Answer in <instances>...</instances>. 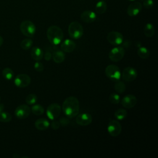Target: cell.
<instances>
[{"label": "cell", "mask_w": 158, "mask_h": 158, "mask_svg": "<svg viewBox=\"0 0 158 158\" xmlns=\"http://www.w3.org/2000/svg\"><path fill=\"white\" fill-rule=\"evenodd\" d=\"M12 120V115L7 112H0V122H9Z\"/></svg>", "instance_id": "obj_29"}, {"label": "cell", "mask_w": 158, "mask_h": 158, "mask_svg": "<svg viewBox=\"0 0 158 158\" xmlns=\"http://www.w3.org/2000/svg\"><path fill=\"white\" fill-rule=\"evenodd\" d=\"M30 55L33 60L36 61H40L43 57L44 53L40 48L35 46L31 48L30 51Z\"/></svg>", "instance_id": "obj_19"}, {"label": "cell", "mask_w": 158, "mask_h": 158, "mask_svg": "<svg viewBox=\"0 0 158 158\" xmlns=\"http://www.w3.org/2000/svg\"><path fill=\"white\" fill-rule=\"evenodd\" d=\"M33 44L32 40L30 38H25L20 43V47L24 50L29 49Z\"/></svg>", "instance_id": "obj_28"}, {"label": "cell", "mask_w": 158, "mask_h": 158, "mask_svg": "<svg viewBox=\"0 0 158 158\" xmlns=\"http://www.w3.org/2000/svg\"><path fill=\"white\" fill-rule=\"evenodd\" d=\"M137 103V98L133 94H129L125 96L121 101V104L126 109H131Z\"/></svg>", "instance_id": "obj_14"}, {"label": "cell", "mask_w": 158, "mask_h": 158, "mask_svg": "<svg viewBox=\"0 0 158 158\" xmlns=\"http://www.w3.org/2000/svg\"><path fill=\"white\" fill-rule=\"evenodd\" d=\"M62 109L65 115L69 118L75 117L79 113L80 103L75 96H69L63 102Z\"/></svg>", "instance_id": "obj_1"}, {"label": "cell", "mask_w": 158, "mask_h": 158, "mask_svg": "<svg viewBox=\"0 0 158 158\" xmlns=\"http://www.w3.org/2000/svg\"><path fill=\"white\" fill-rule=\"evenodd\" d=\"M143 32L146 37L151 38L154 36L155 33V28L154 25L151 23H148L144 26Z\"/></svg>", "instance_id": "obj_21"}, {"label": "cell", "mask_w": 158, "mask_h": 158, "mask_svg": "<svg viewBox=\"0 0 158 158\" xmlns=\"http://www.w3.org/2000/svg\"><path fill=\"white\" fill-rule=\"evenodd\" d=\"M127 116V111L124 109L120 108L115 110L114 112V117L118 120H122L125 119Z\"/></svg>", "instance_id": "obj_24"}, {"label": "cell", "mask_w": 158, "mask_h": 158, "mask_svg": "<svg viewBox=\"0 0 158 158\" xmlns=\"http://www.w3.org/2000/svg\"><path fill=\"white\" fill-rule=\"evenodd\" d=\"M109 101L112 104H117L120 102V97L118 94L115 93H112L109 96Z\"/></svg>", "instance_id": "obj_31"}, {"label": "cell", "mask_w": 158, "mask_h": 158, "mask_svg": "<svg viewBox=\"0 0 158 158\" xmlns=\"http://www.w3.org/2000/svg\"><path fill=\"white\" fill-rule=\"evenodd\" d=\"M142 9V4L138 1L131 2L127 7V13L130 17L136 16Z\"/></svg>", "instance_id": "obj_15"}, {"label": "cell", "mask_w": 158, "mask_h": 158, "mask_svg": "<svg viewBox=\"0 0 158 158\" xmlns=\"http://www.w3.org/2000/svg\"><path fill=\"white\" fill-rule=\"evenodd\" d=\"M46 36L52 44L57 45L62 42L64 38V33L59 27L51 25L47 30Z\"/></svg>", "instance_id": "obj_2"}, {"label": "cell", "mask_w": 158, "mask_h": 158, "mask_svg": "<svg viewBox=\"0 0 158 158\" xmlns=\"http://www.w3.org/2000/svg\"><path fill=\"white\" fill-rule=\"evenodd\" d=\"M31 83V78L25 73L19 74L14 79V84L19 88H25Z\"/></svg>", "instance_id": "obj_11"}, {"label": "cell", "mask_w": 158, "mask_h": 158, "mask_svg": "<svg viewBox=\"0 0 158 158\" xmlns=\"http://www.w3.org/2000/svg\"><path fill=\"white\" fill-rule=\"evenodd\" d=\"M141 1H144V0H141Z\"/></svg>", "instance_id": "obj_41"}, {"label": "cell", "mask_w": 158, "mask_h": 158, "mask_svg": "<svg viewBox=\"0 0 158 158\" xmlns=\"http://www.w3.org/2000/svg\"><path fill=\"white\" fill-rule=\"evenodd\" d=\"M129 1H134L135 0H129Z\"/></svg>", "instance_id": "obj_39"}, {"label": "cell", "mask_w": 158, "mask_h": 158, "mask_svg": "<svg viewBox=\"0 0 158 158\" xmlns=\"http://www.w3.org/2000/svg\"><path fill=\"white\" fill-rule=\"evenodd\" d=\"M50 125V123L48 120L44 118H40L36 120L35 122V128L40 131L47 130Z\"/></svg>", "instance_id": "obj_18"}, {"label": "cell", "mask_w": 158, "mask_h": 158, "mask_svg": "<svg viewBox=\"0 0 158 158\" xmlns=\"http://www.w3.org/2000/svg\"><path fill=\"white\" fill-rule=\"evenodd\" d=\"M30 109L32 113L36 115H41L44 112V107L40 104H35Z\"/></svg>", "instance_id": "obj_25"}, {"label": "cell", "mask_w": 158, "mask_h": 158, "mask_svg": "<svg viewBox=\"0 0 158 158\" xmlns=\"http://www.w3.org/2000/svg\"><path fill=\"white\" fill-rule=\"evenodd\" d=\"M138 75V72L136 70L132 67H125L121 73L122 78L127 81H134Z\"/></svg>", "instance_id": "obj_10"}, {"label": "cell", "mask_w": 158, "mask_h": 158, "mask_svg": "<svg viewBox=\"0 0 158 158\" xmlns=\"http://www.w3.org/2000/svg\"><path fill=\"white\" fill-rule=\"evenodd\" d=\"M122 125L118 121L115 120H111L107 125V130L108 133L113 136L116 137L118 136L122 131Z\"/></svg>", "instance_id": "obj_9"}, {"label": "cell", "mask_w": 158, "mask_h": 158, "mask_svg": "<svg viewBox=\"0 0 158 158\" xmlns=\"http://www.w3.org/2000/svg\"><path fill=\"white\" fill-rule=\"evenodd\" d=\"M83 28L77 21L71 22L68 27V33L70 37L73 40L80 39L83 35Z\"/></svg>", "instance_id": "obj_3"}, {"label": "cell", "mask_w": 158, "mask_h": 158, "mask_svg": "<svg viewBox=\"0 0 158 158\" xmlns=\"http://www.w3.org/2000/svg\"><path fill=\"white\" fill-rule=\"evenodd\" d=\"M114 87V89L115 90V91L119 94L123 93L126 90L125 84L123 81H117L115 83Z\"/></svg>", "instance_id": "obj_26"}, {"label": "cell", "mask_w": 158, "mask_h": 158, "mask_svg": "<svg viewBox=\"0 0 158 158\" xmlns=\"http://www.w3.org/2000/svg\"><path fill=\"white\" fill-rule=\"evenodd\" d=\"M76 48V43L70 39H65L60 44V49L64 52H71Z\"/></svg>", "instance_id": "obj_16"}, {"label": "cell", "mask_w": 158, "mask_h": 158, "mask_svg": "<svg viewBox=\"0 0 158 158\" xmlns=\"http://www.w3.org/2000/svg\"><path fill=\"white\" fill-rule=\"evenodd\" d=\"M31 112V109L27 104H21L17 106L14 111V114L19 119L27 118Z\"/></svg>", "instance_id": "obj_12"}, {"label": "cell", "mask_w": 158, "mask_h": 158, "mask_svg": "<svg viewBox=\"0 0 158 158\" xmlns=\"http://www.w3.org/2000/svg\"><path fill=\"white\" fill-rule=\"evenodd\" d=\"M52 58V53L49 51H47L44 53V59L46 60L49 61Z\"/></svg>", "instance_id": "obj_36"}, {"label": "cell", "mask_w": 158, "mask_h": 158, "mask_svg": "<svg viewBox=\"0 0 158 158\" xmlns=\"http://www.w3.org/2000/svg\"><path fill=\"white\" fill-rule=\"evenodd\" d=\"M4 108V104H3L0 103V112H2V111L3 110Z\"/></svg>", "instance_id": "obj_37"}, {"label": "cell", "mask_w": 158, "mask_h": 158, "mask_svg": "<svg viewBox=\"0 0 158 158\" xmlns=\"http://www.w3.org/2000/svg\"><path fill=\"white\" fill-rule=\"evenodd\" d=\"M137 54L140 58L143 59H146L149 57L150 52L147 48L144 46H141L137 50Z\"/></svg>", "instance_id": "obj_22"}, {"label": "cell", "mask_w": 158, "mask_h": 158, "mask_svg": "<svg viewBox=\"0 0 158 158\" xmlns=\"http://www.w3.org/2000/svg\"><path fill=\"white\" fill-rule=\"evenodd\" d=\"M60 126V123L57 120H53V121L52 122V123L51 124V127L52 129H53V130H57V129H59Z\"/></svg>", "instance_id": "obj_35"}, {"label": "cell", "mask_w": 158, "mask_h": 158, "mask_svg": "<svg viewBox=\"0 0 158 158\" xmlns=\"http://www.w3.org/2000/svg\"><path fill=\"white\" fill-rule=\"evenodd\" d=\"M62 108L57 103H52L49 104L46 109V115L50 120L57 118L61 112Z\"/></svg>", "instance_id": "obj_7"}, {"label": "cell", "mask_w": 158, "mask_h": 158, "mask_svg": "<svg viewBox=\"0 0 158 158\" xmlns=\"http://www.w3.org/2000/svg\"><path fill=\"white\" fill-rule=\"evenodd\" d=\"M0 101H1V96H0Z\"/></svg>", "instance_id": "obj_40"}, {"label": "cell", "mask_w": 158, "mask_h": 158, "mask_svg": "<svg viewBox=\"0 0 158 158\" xmlns=\"http://www.w3.org/2000/svg\"><path fill=\"white\" fill-rule=\"evenodd\" d=\"M92 116L86 112L78 114L76 116L75 122L76 123L81 126H87L91 124L92 122Z\"/></svg>", "instance_id": "obj_13"}, {"label": "cell", "mask_w": 158, "mask_h": 158, "mask_svg": "<svg viewBox=\"0 0 158 158\" xmlns=\"http://www.w3.org/2000/svg\"><path fill=\"white\" fill-rule=\"evenodd\" d=\"M125 56V49L122 46H115L113 48L109 53V59L115 62L120 61Z\"/></svg>", "instance_id": "obj_5"}, {"label": "cell", "mask_w": 158, "mask_h": 158, "mask_svg": "<svg viewBox=\"0 0 158 158\" xmlns=\"http://www.w3.org/2000/svg\"><path fill=\"white\" fill-rule=\"evenodd\" d=\"M37 101V96L35 94L31 93L27 96L25 98V102L28 105L35 104Z\"/></svg>", "instance_id": "obj_30"}, {"label": "cell", "mask_w": 158, "mask_h": 158, "mask_svg": "<svg viewBox=\"0 0 158 158\" xmlns=\"http://www.w3.org/2000/svg\"><path fill=\"white\" fill-rule=\"evenodd\" d=\"M69 118V117H61L59 120L60 125L62 127H65L69 125L70 123V120Z\"/></svg>", "instance_id": "obj_34"}, {"label": "cell", "mask_w": 158, "mask_h": 158, "mask_svg": "<svg viewBox=\"0 0 158 158\" xmlns=\"http://www.w3.org/2000/svg\"><path fill=\"white\" fill-rule=\"evenodd\" d=\"M52 58L54 62L60 64L64 61L65 59V55L64 52H63L62 50H56L53 53H52Z\"/></svg>", "instance_id": "obj_20"}, {"label": "cell", "mask_w": 158, "mask_h": 158, "mask_svg": "<svg viewBox=\"0 0 158 158\" xmlns=\"http://www.w3.org/2000/svg\"><path fill=\"white\" fill-rule=\"evenodd\" d=\"M154 6V1L152 0H144L143 1V6L146 9H151Z\"/></svg>", "instance_id": "obj_33"}, {"label": "cell", "mask_w": 158, "mask_h": 158, "mask_svg": "<svg viewBox=\"0 0 158 158\" xmlns=\"http://www.w3.org/2000/svg\"><path fill=\"white\" fill-rule=\"evenodd\" d=\"M81 19L85 23H92L96 19V14L92 10H85L80 15Z\"/></svg>", "instance_id": "obj_17"}, {"label": "cell", "mask_w": 158, "mask_h": 158, "mask_svg": "<svg viewBox=\"0 0 158 158\" xmlns=\"http://www.w3.org/2000/svg\"><path fill=\"white\" fill-rule=\"evenodd\" d=\"M96 12L99 14H104L107 10V4L104 1H100L97 2L95 7Z\"/></svg>", "instance_id": "obj_23"}, {"label": "cell", "mask_w": 158, "mask_h": 158, "mask_svg": "<svg viewBox=\"0 0 158 158\" xmlns=\"http://www.w3.org/2000/svg\"><path fill=\"white\" fill-rule=\"evenodd\" d=\"M107 40L110 44L118 46L123 42V36L122 34L118 31H112L107 34Z\"/></svg>", "instance_id": "obj_8"}, {"label": "cell", "mask_w": 158, "mask_h": 158, "mask_svg": "<svg viewBox=\"0 0 158 158\" xmlns=\"http://www.w3.org/2000/svg\"><path fill=\"white\" fill-rule=\"evenodd\" d=\"M2 75L5 79L7 80H10L14 77V72L10 68L6 67L2 70Z\"/></svg>", "instance_id": "obj_27"}, {"label": "cell", "mask_w": 158, "mask_h": 158, "mask_svg": "<svg viewBox=\"0 0 158 158\" xmlns=\"http://www.w3.org/2000/svg\"><path fill=\"white\" fill-rule=\"evenodd\" d=\"M2 43H3V38L0 35V46H2Z\"/></svg>", "instance_id": "obj_38"}, {"label": "cell", "mask_w": 158, "mask_h": 158, "mask_svg": "<svg viewBox=\"0 0 158 158\" xmlns=\"http://www.w3.org/2000/svg\"><path fill=\"white\" fill-rule=\"evenodd\" d=\"M20 30L22 33L29 38L33 37L36 32V27L30 20H24L20 25Z\"/></svg>", "instance_id": "obj_4"}, {"label": "cell", "mask_w": 158, "mask_h": 158, "mask_svg": "<svg viewBox=\"0 0 158 158\" xmlns=\"http://www.w3.org/2000/svg\"><path fill=\"white\" fill-rule=\"evenodd\" d=\"M105 74L110 79L118 80L121 77L120 68L114 64L107 65L105 69Z\"/></svg>", "instance_id": "obj_6"}, {"label": "cell", "mask_w": 158, "mask_h": 158, "mask_svg": "<svg viewBox=\"0 0 158 158\" xmlns=\"http://www.w3.org/2000/svg\"><path fill=\"white\" fill-rule=\"evenodd\" d=\"M34 68L36 71H37L38 72H41L44 70V65H43V63H41V62L36 61L34 64Z\"/></svg>", "instance_id": "obj_32"}]
</instances>
